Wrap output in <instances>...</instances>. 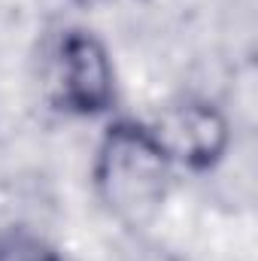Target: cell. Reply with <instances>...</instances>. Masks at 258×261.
Returning <instances> with one entry per match:
<instances>
[{
    "label": "cell",
    "instance_id": "277c9868",
    "mask_svg": "<svg viewBox=\"0 0 258 261\" xmlns=\"http://www.w3.org/2000/svg\"><path fill=\"white\" fill-rule=\"evenodd\" d=\"M0 261H61V255L37 237H9L0 243Z\"/></svg>",
    "mask_w": 258,
    "mask_h": 261
},
{
    "label": "cell",
    "instance_id": "6da1fadb",
    "mask_svg": "<svg viewBox=\"0 0 258 261\" xmlns=\"http://www.w3.org/2000/svg\"><path fill=\"white\" fill-rule=\"evenodd\" d=\"M91 179L100 203L128 228L149 225L170 192L173 161L158 143L152 125L116 119L104 130Z\"/></svg>",
    "mask_w": 258,
    "mask_h": 261
},
{
    "label": "cell",
    "instance_id": "3957f363",
    "mask_svg": "<svg viewBox=\"0 0 258 261\" xmlns=\"http://www.w3.org/2000/svg\"><path fill=\"white\" fill-rule=\"evenodd\" d=\"M158 143L164 146L167 158L173 167H189V170H213L231 143V125L225 113L210 103V100H179L170 103L158 122L152 125Z\"/></svg>",
    "mask_w": 258,
    "mask_h": 261
},
{
    "label": "cell",
    "instance_id": "7a4b0ae2",
    "mask_svg": "<svg viewBox=\"0 0 258 261\" xmlns=\"http://www.w3.org/2000/svg\"><path fill=\"white\" fill-rule=\"evenodd\" d=\"M58 100L73 116H104L116 103V67L107 46L82 28L58 43Z\"/></svg>",
    "mask_w": 258,
    "mask_h": 261
},
{
    "label": "cell",
    "instance_id": "5b68a950",
    "mask_svg": "<svg viewBox=\"0 0 258 261\" xmlns=\"http://www.w3.org/2000/svg\"><path fill=\"white\" fill-rule=\"evenodd\" d=\"M79 3H85V6H100V3H110V0H79Z\"/></svg>",
    "mask_w": 258,
    "mask_h": 261
}]
</instances>
